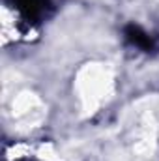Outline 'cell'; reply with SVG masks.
<instances>
[{
    "label": "cell",
    "instance_id": "1",
    "mask_svg": "<svg viewBox=\"0 0 159 161\" xmlns=\"http://www.w3.org/2000/svg\"><path fill=\"white\" fill-rule=\"evenodd\" d=\"M15 4H17V9L23 13V17L34 23L47 17V13L52 9L51 0H15Z\"/></svg>",
    "mask_w": 159,
    "mask_h": 161
},
{
    "label": "cell",
    "instance_id": "2",
    "mask_svg": "<svg viewBox=\"0 0 159 161\" xmlns=\"http://www.w3.org/2000/svg\"><path fill=\"white\" fill-rule=\"evenodd\" d=\"M123 34H125V40L129 41L131 45H135L137 49H140V51H152V49H154V41H152V38H150L140 26H137V25L125 26Z\"/></svg>",
    "mask_w": 159,
    "mask_h": 161
}]
</instances>
